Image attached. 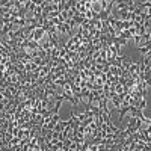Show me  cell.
I'll return each instance as SVG.
<instances>
[{"mask_svg":"<svg viewBox=\"0 0 151 151\" xmlns=\"http://www.w3.org/2000/svg\"><path fill=\"white\" fill-rule=\"evenodd\" d=\"M139 48V52H141V55H150V48H151V45H150V42H145L144 45H141V47H137Z\"/></svg>","mask_w":151,"mask_h":151,"instance_id":"obj_1","label":"cell"}]
</instances>
